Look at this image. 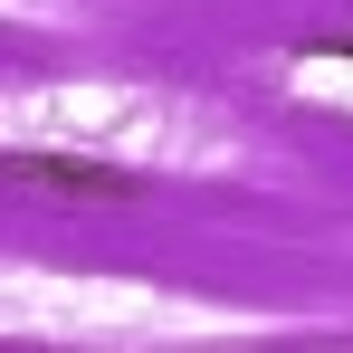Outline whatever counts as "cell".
Segmentation results:
<instances>
[{
    "instance_id": "cell-1",
    "label": "cell",
    "mask_w": 353,
    "mask_h": 353,
    "mask_svg": "<svg viewBox=\"0 0 353 353\" xmlns=\"http://www.w3.org/2000/svg\"><path fill=\"white\" fill-rule=\"evenodd\" d=\"M0 172L19 191H58V201H134V172L96 163V153H10Z\"/></svg>"
}]
</instances>
